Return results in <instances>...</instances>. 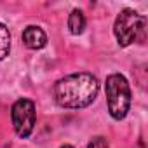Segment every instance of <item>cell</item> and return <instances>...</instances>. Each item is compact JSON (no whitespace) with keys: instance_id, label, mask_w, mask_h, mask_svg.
<instances>
[{"instance_id":"6da1fadb","label":"cell","mask_w":148,"mask_h":148,"mask_svg":"<svg viewBox=\"0 0 148 148\" xmlns=\"http://www.w3.org/2000/svg\"><path fill=\"white\" fill-rule=\"evenodd\" d=\"M99 91V82L91 73H73L54 86V99L63 108H84L91 105Z\"/></svg>"},{"instance_id":"7a4b0ae2","label":"cell","mask_w":148,"mask_h":148,"mask_svg":"<svg viewBox=\"0 0 148 148\" xmlns=\"http://www.w3.org/2000/svg\"><path fill=\"white\" fill-rule=\"evenodd\" d=\"M113 33L122 47L132 42H143L146 37V18L132 9H124L115 19Z\"/></svg>"},{"instance_id":"3957f363","label":"cell","mask_w":148,"mask_h":148,"mask_svg":"<svg viewBox=\"0 0 148 148\" xmlns=\"http://www.w3.org/2000/svg\"><path fill=\"white\" fill-rule=\"evenodd\" d=\"M106 99L108 112L115 120H120L127 115L131 106V89L124 75L113 73L106 79Z\"/></svg>"},{"instance_id":"277c9868","label":"cell","mask_w":148,"mask_h":148,"mask_svg":"<svg viewBox=\"0 0 148 148\" xmlns=\"http://www.w3.org/2000/svg\"><path fill=\"white\" fill-rule=\"evenodd\" d=\"M35 103L32 99L21 98L12 105L11 110V119L14 131L19 138H28L35 127Z\"/></svg>"},{"instance_id":"5b68a950","label":"cell","mask_w":148,"mask_h":148,"mask_svg":"<svg viewBox=\"0 0 148 148\" xmlns=\"http://www.w3.org/2000/svg\"><path fill=\"white\" fill-rule=\"evenodd\" d=\"M23 42L30 49H42L47 44V35L38 26H28L23 32Z\"/></svg>"},{"instance_id":"8992f818","label":"cell","mask_w":148,"mask_h":148,"mask_svg":"<svg viewBox=\"0 0 148 148\" xmlns=\"http://www.w3.org/2000/svg\"><path fill=\"white\" fill-rule=\"evenodd\" d=\"M68 28L73 35H80L86 28V16L82 11L75 9V11H71L70 18H68Z\"/></svg>"},{"instance_id":"52a82bcc","label":"cell","mask_w":148,"mask_h":148,"mask_svg":"<svg viewBox=\"0 0 148 148\" xmlns=\"http://www.w3.org/2000/svg\"><path fill=\"white\" fill-rule=\"evenodd\" d=\"M11 51V33L4 23H0V61Z\"/></svg>"},{"instance_id":"ba28073f","label":"cell","mask_w":148,"mask_h":148,"mask_svg":"<svg viewBox=\"0 0 148 148\" xmlns=\"http://www.w3.org/2000/svg\"><path fill=\"white\" fill-rule=\"evenodd\" d=\"M89 148H110V145L106 143L105 138L96 136V138H92V139L89 141Z\"/></svg>"},{"instance_id":"9c48e42d","label":"cell","mask_w":148,"mask_h":148,"mask_svg":"<svg viewBox=\"0 0 148 148\" xmlns=\"http://www.w3.org/2000/svg\"><path fill=\"white\" fill-rule=\"evenodd\" d=\"M61 148H73V146H71V145H63Z\"/></svg>"}]
</instances>
